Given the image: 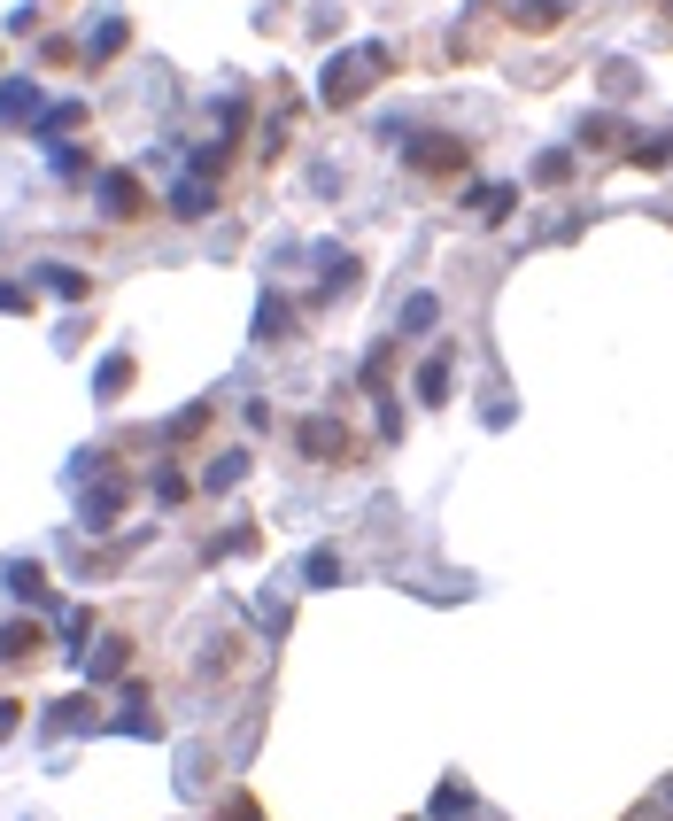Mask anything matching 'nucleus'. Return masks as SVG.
Masks as SVG:
<instances>
[{
	"label": "nucleus",
	"mask_w": 673,
	"mask_h": 821,
	"mask_svg": "<svg viewBox=\"0 0 673 821\" xmlns=\"http://www.w3.org/2000/svg\"><path fill=\"white\" fill-rule=\"evenodd\" d=\"M456 163H465V147H449V140L418 147V171H456Z\"/></svg>",
	"instance_id": "nucleus-1"
}]
</instances>
